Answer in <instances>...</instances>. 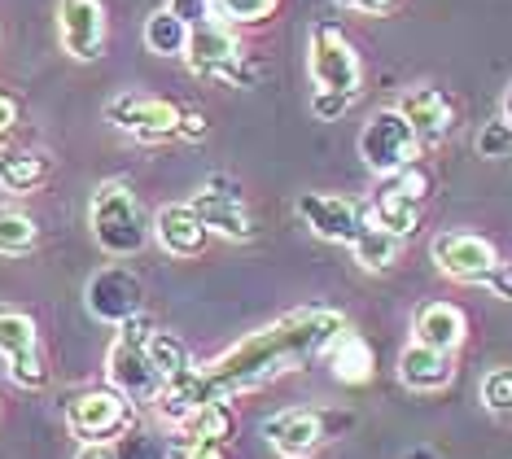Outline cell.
<instances>
[{"label":"cell","instance_id":"cell-1","mask_svg":"<svg viewBox=\"0 0 512 459\" xmlns=\"http://www.w3.org/2000/svg\"><path fill=\"white\" fill-rule=\"evenodd\" d=\"M346 328H351L346 315L333 311V306H298V311L281 315V320L263 324L259 333L241 337L237 346L219 350L215 359L193 363L180 376H171L162 385L154 411L176 429L197 403H219V398L250 394L259 385L276 381V376L298 372L311 359L329 355V346Z\"/></svg>","mask_w":512,"mask_h":459},{"label":"cell","instance_id":"cell-2","mask_svg":"<svg viewBox=\"0 0 512 459\" xmlns=\"http://www.w3.org/2000/svg\"><path fill=\"white\" fill-rule=\"evenodd\" d=\"M88 228L110 258H136L149 241H154V219L145 215L141 197H136L123 180H106V184L92 188Z\"/></svg>","mask_w":512,"mask_h":459},{"label":"cell","instance_id":"cell-3","mask_svg":"<svg viewBox=\"0 0 512 459\" xmlns=\"http://www.w3.org/2000/svg\"><path fill=\"white\" fill-rule=\"evenodd\" d=\"M154 320H149L145 311H136L132 320L119 324V333H114V346L106 355V381L119 390L132 407H154L158 394H162V372L154 368V359H149V333H154Z\"/></svg>","mask_w":512,"mask_h":459},{"label":"cell","instance_id":"cell-4","mask_svg":"<svg viewBox=\"0 0 512 459\" xmlns=\"http://www.w3.org/2000/svg\"><path fill=\"white\" fill-rule=\"evenodd\" d=\"M184 62H189L193 75L219 79V84H228V88H250L254 79H259V70H250L246 49L237 44V35H232L219 18H211V22H202V27L189 31Z\"/></svg>","mask_w":512,"mask_h":459},{"label":"cell","instance_id":"cell-5","mask_svg":"<svg viewBox=\"0 0 512 459\" xmlns=\"http://www.w3.org/2000/svg\"><path fill=\"white\" fill-rule=\"evenodd\" d=\"M429 188H434V180H429V171L416 167V162L394 175H381L377 193H372V202H368V219L390 228L394 237H412V232L421 228Z\"/></svg>","mask_w":512,"mask_h":459},{"label":"cell","instance_id":"cell-6","mask_svg":"<svg viewBox=\"0 0 512 459\" xmlns=\"http://www.w3.org/2000/svg\"><path fill=\"white\" fill-rule=\"evenodd\" d=\"M307 66H311V84L320 92H342L355 97L364 92V62H359L355 44L346 40V31H337L333 22H316L307 44Z\"/></svg>","mask_w":512,"mask_h":459},{"label":"cell","instance_id":"cell-7","mask_svg":"<svg viewBox=\"0 0 512 459\" xmlns=\"http://www.w3.org/2000/svg\"><path fill=\"white\" fill-rule=\"evenodd\" d=\"M359 158H364V167L377 175V180L412 167V162L421 158V140H416L412 123H407V114L399 105H386V110H377L364 123V132H359Z\"/></svg>","mask_w":512,"mask_h":459},{"label":"cell","instance_id":"cell-8","mask_svg":"<svg viewBox=\"0 0 512 459\" xmlns=\"http://www.w3.org/2000/svg\"><path fill=\"white\" fill-rule=\"evenodd\" d=\"M337 429H351V416H337V411H311V407H289L263 420V438L276 455L285 459H307L316 455Z\"/></svg>","mask_w":512,"mask_h":459},{"label":"cell","instance_id":"cell-9","mask_svg":"<svg viewBox=\"0 0 512 459\" xmlns=\"http://www.w3.org/2000/svg\"><path fill=\"white\" fill-rule=\"evenodd\" d=\"M66 425L79 442H119L136 425V407L114 385H97L66 403Z\"/></svg>","mask_w":512,"mask_h":459},{"label":"cell","instance_id":"cell-10","mask_svg":"<svg viewBox=\"0 0 512 459\" xmlns=\"http://www.w3.org/2000/svg\"><path fill=\"white\" fill-rule=\"evenodd\" d=\"M106 123L114 132L145 140V145H162V140L180 136V105L149 97V92H114L106 101Z\"/></svg>","mask_w":512,"mask_h":459},{"label":"cell","instance_id":"cell-11","mask_svg":"<svg viewBox=\"0 0 512 459\" xmlns=\"http://www.w3.org/2000/svg\"><path fill=\"white\" fill-rule=\"evenodd\" d=\"M0 355L9 363V381L22 390H44L49 385V363L40 350V328L27 311L0 302Z\"/></svg>","mask_w":512,"mask_h":459},{"label":"cell","instance_id":"cell-12","mask_svg":"<svg viewBox=\"0 0 512 459\" xmlns=\"http://www.w3.org/2000/svg\"><path fill=\"white\" fill-rule=\"evenodd\" d=\"M189 206L202 215L206 228L219 232V237H228V241H254V219H250L246 193H241V184L232 180L228 171L206 175Z\"/></svg>","mask_w":512,"mask_h":459},{"label":"cell","instance_id":"cell-13","mask_svg":"<svg viewBox=\"0 0 512 459\" xmlns=\"http://www.w3.org/2000/svg\"><path fill=\"white\" fill-rule=\"evenodd\" d=\"M84 306L92 320L119 328L123 320H132L136 311H145V285H141V276L127 272V267H101L84 285Z\"/></svg>","mask_w":512,"mask_h":459},{"label":"cell","instance_id":"cell-14","mask_svg":"<svg viewBox=\"0 0 512 459\" xmlns=\"http://www.w3.org/2000/svg\"><path fill=\"white\" fill-rule=\"evenodd\" d=\"M429 254H434L438 272L460 285H486V276L499 267V250L477 232H438Z\"/></svg>","mask_w":512,"mask_h":459},{"label":"cell","instance_id":"cell-15","mask_svg":"<svg viewBox=\"0 0 512 459\" xmlns=\"http://www.w3.org/2000/svg\"><path fill=\"white\" fill-rule=\"evenodd\" d=\"M298 219L311 228V237H320L329 245H351L359 237V228L368 223V206L351 202V197H337V193H302Z\"/></svg>","mask_w":512,"mask_h":459},{"label":"cell","instance_id":"cell-16","mask_svg":"<svg viewBox=\"0 0 512 459\" xmlns=\"http://www.w3.org/2000/svg\"><path fill=\"white\" fill-rule=\"evenodd\" d=\"M57 40L75 62L106 53V5L101 0H57Z\"/></svg>","mask_w":512,"mask_h":459},{"label":"cell","instance_id":"cell-17","mask_svg":"<svg viewBox=\"0 0 512 459\" xmlns=\"http://www.w3.org/2000/svg\"><path fill=\"white\" fill-rule=\"evenodd\" d=\"M399 110L407 114V123H412V132H416V140H421V149L442 145V140L451 136V127H456V105H451L447 92L434 88V84L412 88L399 101Z\"/></svg>","mask_w":512,"mask_h":459},{"label":"cell","instance_id":"cell-18","mask_svg":"<svg viewBox=\"0 0 512 459\" xmlns=\"http://www.w3.org/2000/svg\"><path fill=\"white\" fill-rule=\"evenodd\" d=\"M206 237H211V228L202 223V215L180 202V206H158L154 215V241L162 245V254L171 258H197L206 250Z\"/></svg>","mask_w":512,"mask_h":459},{"label":"cell","instance_id":"cell-19","mask_svg":"<svg viewBox=\"0 0 512 459\" xmlns=\"http://www.w3.org/2000/svg\"><path fill=\"white\" fill-rule=\"evenodd\" d=\"M412 341L456 355L464 341H469V315H464L456 302H425L421 311L412 315Z\"/></svg>","mask_w":512,"mask_h":459},{"label":"cell","instance_id":"cell-20","mask_svg":"<svg viewBox=\"0 0 512 459\" xmlns=\"http://www.w3.org/2000/svg\"><path fill=\"white\" fill-rule=\"evenodd\" d=\"M399 381L407 385V390H416V394H438V390H447V385L456 381V355L412 341V346H407L403 355H399Z\"/></svg>","mask_w":512,"mask_h":459},{"label":"cell","instance_id":"cell-21","mask_svg":"<svg viewBox=\"0 0 512 459\" xmlns=\"http://www.w3.org/2000/svg\"><path fill=\"white\" fill-rule=\"evenodd\" d=\"M53 175V158L40 149H0V188L5 193H36V188L49 184Z\"/></svg>","mask_w":512,"mask_h":459},{"label":"cell","instance_id":"cell-22","mask_svg":"<svg viewBox=\"0 0 512 459\" xmlns=\"http://www.w3.org/2000/svg\"><path fill=\"white\" fill-rule=\"evenodd\" d=\"M232 433H237V416H232L228 398H219V403H197L189 416L176 425V438H171V451L184 442H232Z\"/></svg>","mask_w":512,"mask_h":459},{"label":"cell","instance_id":"cell-23","mask_svg":"<svg viewBox=\"0 0 512 459\" xmlns=\"http://www.w3.org/2000/svg\"><path fill=\"white\" fill-rule=\"evenodd\" d=\"M329 368H333V381H342V385H368L372 372H377V355H372V346L364 337L346 328L329 346Z\"/></svg>","mask_w":512,"mask_h":459},{"label":"cell","instance_id":"cell-24","mask_svg":"<svg viewBox=\"0 0 512 459\" xmlns=\"http://www.w3.org/2000/svg\"><path fill=\"white\" fill-rule=\"evenodd\" d=\"M399 250H403V237H394L390 228H381V223H372V219L351 241V254L364 272H386V267H394L399 263Z\"/></svg>","mask_w":512,"mask_h":459},{"label":"cell","instance_id":"cell-25","mask_svg":"<svg viewBox=\"0 0 512 459\" xmlns=\"http://www.w3.org/2000/svg\"><path fill=\"white\" fill-rule=\"evenodd\" d=\"M189 22L176 18L167 5L154 9V14L145 18V49L154 57H184V49H189Z\"/></svg>","mask_w":512,"mask_h":459},{"label":"cell","instance_id":"cell-26","mask_svg":"<svg viewBox=\"0 0 512 459\" xmlns=\"http://www.w3.org/2000/svg\"><path fill=\"white\" fill-rule=\"evenodd\" d=\"M149 359H154V368L162 372V381H171V376H180L184 368H193L189 346H184V337L171 333V328H154V333H149Z\"/></svg>","mask_w":512,"mask_h":459},{"label":"cell","instance_id":"cell-27","mask_svg":"<svg viewBox=\"0 0 512 459\" xmlns=\"http://www.w3.org/2000/svg\"><path fill=\"white\" fill-rule=\"evenodd\" d=\"M40 241V228L31 215H22L14 206H0V254H31Z\"/></svg>","mask_w":512,"mask_h":459},{"label":"cell","instance_id":"cell-28","mask_svg":"<svg viewBox=\"0 0 512 459\" xmlns=\"http://www.w3.org/2000/svg\"><path fill=\"white\" fill-rule=\"evenodd\" d=\"M211 5H215L219 22H228V27H250V22L272 18L281 0H211Z\"/></svg>","mask_w":512,"mask_h":459},{"label":"cell","instance_id":"cell-29","mask_svg":"<svg viewBox=\"0 0 512 459\" xmlns=\"http://www.w3.org/2000/svg\"><path fill=\"white\" fill-rule=\"evenodd\" d=\"M473 149H477V158H486V162L512 158V123L504 119V114H499V119H491V123H482V132H477Z\"/></svg>","mask_w":512,"mask_h":459},{"label":"cell","instance_id":"cell-30","mask_svg":"<svg viewBox=\"0 0 512 459\" xmlns=\"http://www.w3.org/2000/svg\"><path fill=\"white\" fill-rule=\"evenodd\" d=\"M114 455L119 459H171V446L154 438V433H141V429H127L119 442H114Z\"/></svg>","mask_w":512,"mask_h":459},{"label":"cell","instance_id":"cell-31","mask_svg":"<svg viewBox=\"0 0 512 459\" xmlns=\"http://www.w3.org/2000/svg\"><path fill=\"white\" fill-rule=\"evenodd\" d=\"M482 403L495 416H512V368H495L482 376Z\"/></svg>","mask_w":512,"mask_h":459},{"label":"cell","instance_id":"cell-32","mask_svg":"<svg viewBox=\"0 0 512 459\" xmlns=\"http://www.w3.org/2000/svg\"><path fill=\"white\" fill-rule=\"evenodd\" d=\"M355 105V97H342V92H320V88H311V114H316L320 123H333V119H342L346 110Z\"/></svg>","mask_w":512,"mask_h":459},{"label":"cell","instance_id":"cell-33","mask_svg":"<svg viewBox=\"0 0 512 459\" xmlns=\"http://www.w3.org/2000/svg\"><path fill=\"white\" fill-rule=\"evenodd\" d=\"M167 9H171L176 18L189 22V27H202V22L215 18V5H211V0H167Z\"/></svg>","mask_w":512,"mask_h":459},{"label":"cell","instance_id":"cell-34","mask_svg":"<svg viewBox=\"0 0 512 459\" xmlns=\"http://www.w3.org/2000/svg\"><path fill=\"white\" fill-rule=\"evenodd\" d=\"M171 455H176V459H232V446L206 438V442H184V446H176Z\"/></svg>","mask_w":512,"mask_h":459},{"label":"cell","instance_id":"cell-35","mask_svg":"<svg viewBox=\"0 0 512 459\" xmlns=\"http://www.w3.org/2000/svg\"><path fill=\"white\" fill-rule=\"evenodd\" d=\"M486 289H491L495 298L512 302V263H504V258H499V267H495L491 276H486Z\"/></svg>","mask_w":512,"mask_h":459},{"label":"cell","instance_id":"cell-36","mask_svg":"<svg viewBox=\"0 0 512 459\" xmlns=\"http://www.w3.org/2000/svg\"><path fill=\"white\" fill-rule=\"evenodd\" d=\"M206 114L202 110H180V136H189V140H202L206 136Z\"/></svg>","mask_w":512,"mask_h":459},{"label":"cell","instance_id":"cell-37","mask_svg":"<svg viewBox=\"0 0 512 459\" xmlns=\"http://www.w3.org/2000/svg\"><path fill=\"white\" fill-rule=\"evenodd\" d=\"M14 123H18V101L9 97V92H0V145L9 140V132H14Z\"/></svg>","mask_w":512,"mask_h":459},{"label":"cell","instance_id":"cell-38","mask_svg":"<svg viewBox=\"0 0 512 459\" xmlns=\"http://www.w3.org/2000/svg\"><path fill=\"white\" fill-rule=\"evenodd\" d=\"M342 9H351V14H390L399 0H337Z\"/></svg>","mask_w":512,"mask_h":459},{"label":"cell","instance_id":"cell-39","mask_svg":"<svg viewBox=\"0 0 512 459\" xmlns=\"http://www.w3.org/2000/svg\"><path fill=\"white\" fill-rule=\"evenodd\" d=\"M75 459H119V455H114V442H84V451Z\"/></svg>","mask_w":512,"mask_h":459},{"label":"cell","instance_id":"cell-40","mask_svg":"<svg viewBox=\"0 0 512 459\" xmlns=\"http://www.w3.org/2000/svg\"><path fill=\"white\" fill-rule=\"evenodd\" d=\"M504 119H508V123H512V88H508V92H504Z\"/></svg>","mask_w":512,"mask_h":459},{"label":"cell","instance_id":"cell-41","mask_svg":"<svg viewBox=\"0 0 512 459\" xmlns=\"http://www.w3.org/2000/svg\"><path fill=\"white\" fill-rule=\"evenodd\" d=\"M407 459H434V451H412Z\"/></svg>","mask_w":512,"mask_h":459},{"label":"cell","instance_id":"cell-42","mask_svg":"<svg viewBox=\"0 0 512 459\" xmlns=\"http://www.w3.org/2000/svg\"><path fill=\"white\" fill-rule=\"evenodd\" d=\"M171 459H176V455H171Z\"/></svg>","mask_w":512,"mask_h":459}]
</instances>
